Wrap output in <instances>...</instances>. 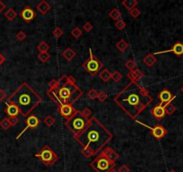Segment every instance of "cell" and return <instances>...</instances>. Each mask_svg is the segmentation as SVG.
Listing matches in <instances>:
<instances>
[{
	"label": "cell",
	"mask_w": 183,
	"mask_h": 172,
	"mask_svg": "<svg viewBox=\"0 0 183 172\" xmlns=\"http://www.w3.org/2000/svg\"><path fill=\"white\" fill-rule=\"evenodd\" d=\"M140 14H141L140 10H139V9H137L136 7L134 8V9H132L131 11H129V15L132 16L134 19H136L138 16H140Z\"/></svg>",
	"instance_id": "f35d334b"
},
{
	"label": "cell",
	"mask_w": 183,
	"mask_h": 172,
	"mask_svg": "<svg viewBox=\"0 0 183 172\" xmlns=\"http://www.w3.org/2000/svg\"><path fill=\"white\" fill-rule=\"evenodd\" d=\"M116 48L120 50V52H125L128 48V43L125 39H120V41L117 42Z\"/></svg>",
	"instance_id": "d4e9b609"
},
{
	"label": "cell",
	"mask_w": 183,
	"mask_h": 172,
	"mask_svg": "<svg viewBox=\"0 0 183 172\" xmlns=\"http://www.w3.org/2000/svg\"><path fill=\"white\" fill-rule=\"evenodd\" d=\"M83 67L88 73L94 76L100 74V72L103 68V64L93 54L92 49H89V57L85 62L83 64Z\"/></svg>",
	"instance_id": "8992f818"
},
{
	"label": "cell",
	"mask_w": 183,
	"mask_h": 172,
	"mask_svg": "<svg viewBox=\"0 0 183 172\" xmlns=\"http://www.w3.org/2000/svg\"><path fill=\"white\" fill-rule=\"evenodd\" d=\"M50 6H49V4L47 3L46 1H41L40 2L39 4H38V6H37V10L40 12L41 15H46L47 13H48V11L50 10Z\"/></svg>",
	"instance_id": "d6986e66"
},
{
	"label": "cell",
	"mask_w": 183,
	"mask_h": 172,
	"mask_svg": "<svg viewBox=\"0 0 183 172\" xmlns=\"http://www.w3.org/2000/svg\"><path fill=\"white\" fill-rule=\"evenodd\" d=\"M143 62L147 66L151 67V66H153L155 63L157 62V58L155 57V56L153 55V54H148V55H146L144 57Z\"/></svg>",
	"instance_id": "44dd1931"
},
{
	"label": "cell",
	"mask_w": 183,
	"mask_h": 172,
	"mask_svg": "<svg viewBox=\"0 0 183 172\" xmlns=\"http://www.w3.org/2000/svg\"><path fill=\"white\" fill-rule=\"evenodd\" d=\"M16 16H17V14L13 8H9L7 11L5 13V17L7 19L8 21H13Z\"/></svg>",
	"instance_id": "4316f807"
},
{
	"label": "cell",
	"mask_w": 183,
	"mask_h": 172,
	"mask_svg": "<svg viewBox=\"0 0 183 172\" xmlns=\"http://www.w3.org/2000/svg\"><path fill=\"white\" fill-rule=\"evenodd\" d=\"M47 95L51 98L57 106L63 104L73 105L83 95V92L76 84H72L67 81V75L58 79V85L54 90H48Z\"/></svg>",
	"instance_id": "277c9868"
},
{
	"label": "cell",
	"mask_w": 183,
	"mask_h": 172,
	"mask_svg": "<svg viewBox=\"0 0 183 172\" xmlns=\"http://www.w3.org/2000/svg\"><path fill=\"white\" fill-rule=\"evenodd\" d=\"M109 16L112 18V20L114 21H119L121 19V13L120 12V10L118 8H113L112 11L109 13Z\"/></svg>",
	"instance_id": "cb8c5ba5"
},
{
	"label": "cell",
	"mask_w": 183,
	"mask_h": 172,
	"mask_svg": "<svg viewBox=\"0 0 183 172\" xmlns=\"http://www.w3.org/2000/svg\"><path fill=\"white\" fill-rule=\"evenodd\" d=\"M163 107H164V110H165L166 115H172L176 111V110H177L175 106L172 102L171 103H168L166 105H164Z\"/></svg>",
	"instance_id": "83f0119b"
},
{
	"label": "cell",
	"mask_w": 183,
	"mask_h": 172,
	"mask_svg": "<svg viewBox=\"0 0 183 172\" xmlns=\"http://www.w3.org/2000/svg\"><path fill=\"white\" fill-rule=\"evenodd\" d=\"M67 81L70 83V84H76V80L74 78L72 75H69V76H67Z\"/></svg>",
	"instance_id": "c3c4849f"
},
{
	"label": "cell",
	"mask_w": 183,
	"mask_h": 172,
	"mask_svg": "<svg viewBox=\"0 0 183 172\" xmlns=\"http://www.w3.org/2000/svg\"><path fill=\"white\" fill-rule=\"evenodd\" d=\"M75 111H76V110L74 109L73 105L63 104V105L58 106V112H59V114H60L64 118H66V120L69 119V118L75 113Z\"/></svg>",
	"instance_id": "7c38bea8"
},
{
	"label": "cell",
	"mask_w": 183,
	"mask_h": 172,
	"mask_svg": "<svg viewBox=\"0 0 183 172\" xmlns=\"http://www.w3.org/2000/svg\"><path fill=\"white\" fill-rule=\"evenodd\" d=\"M83 31H81V29H79L78 27H75L71 31V35L75 38V39H78L82 36Z\"/></svg>",
	"instance_id": "1f68e13d"
},
{
	"label": "cell",
	"mask_w": 183,
	"mask_h": 172,
	"mask_svg": "<svg viewBox=\"0 0 183 172\" xmlns=\"http://www.w3.org/2000/svg\"><path fill=\"white\" fill-rule=\"evenodd\" d=\"M49 45L46 41H41L40 44L37 46V49L40 51V53H48V49H49Z\"/></svg>",
	"instance_id": "484cf974"
},
{
	"label": "cell",
	"mask_w": 183,
	"mask_h": 172,
	"mask_svg": "<svg viewBox=\"0 0 183 172\" xmlns=\"http://www.w3.org/2000/svg\"><path fill=\"white\" fill-rule=\"evenodd\" d=\"M158 98L159 100L161 101V103L162 106L166 105L168 103H171L172 101H173L174 99L176 98V96H174L173 94L168 89L164 88L159 94H158Z\"/></svg>",
	"instance_id": "4fadbf2b"
},
{
	"label": "cell",
	"mask_w": 183,
	"mask_h": 172,
	"mask_svg": "<svg viewBox=\"0 0 183 172\" xmlns=\"http://www.w3.org/2000/svg\"><path fill=\"white\" fill-rule=\"evenodd\" d=\"M99 76H100V78L102 79L103 82L107 83V82H109L112 79V74L108 69H103V70L100 72Z\"/></svg>",
	"instance_id": "7402d4cb"
},
{
	"label": "cell",
	"mask_w": 183,
	"mask_h": 172,
	"mask_svg": "<svg viewBox=\"0 0 183 172\" xmlns=\"http://www.w3.org/2000/svg\"><path fill=\"white\" fill-rule=\"evenodd\" d=\"M113 137L112 134L97 118L92 117L87 127L79 134L74 136L82 148L89 149L96 155Z\"/></svg>",
	"instance_id": "7a4b0ae2"
},
{
	"label": "cell",
	"mask_w": 183,
	"mask_h": 172,
	"mask_svg": "<svg viewBox=\"0 0 183 172\" xmlns=\"http://www.w3.org/2000/svg\"><path fill=\"white\" fill-rule=\"evenodd\" d=\"M38 59L41 61L42 63H46L48 62L50 58V56L48 53H39V55L37 56Z\"/></svg>",
	"instance_id": "f546056e"
},
{
	"label": "cell",
	"mask_w": 183,
	"mask_h": 172,
	"mask_svg": "<svg viewBox=\"0 0 183 172\" xmlns=\"http://www.w3.org/2000/svg\"><path fill=\"white\" fill-rule=\"evenodd\" d=\"M174 53L176 56L181 57L183 55V44L181 41H177L175 44L172 46V48L168 49V50H162V51H158V52H154L153 55H161V54H166V53Z\"/></svg>",
	"instance_id": "8fae6325"
},
{
	"label": "cell",
	"mask_w": 183,
	"mask_h": 172,
	"mask_svg": "<svg viewBox=\"0 0 183 172\" xmlns=\"http://www.w3.org/2000/svg\"><path fill=\"white\" fill-rule=\"evenodd\" d=\"M112 79L113 80V82L118 83V82H120V80L122 79V75L120 74L119 71H115V72L112 74Z\"/></svg>",
	"instance_id": "8d00e7d4"
},
{
	"label": "cell",
	"mask_w": 183,
	"mask_h": 172,
	"mask_svg": "<svg viewBox=\"0 0 183 172\" xmlns=\"http://www.w3.org/2000/svg\"><path fill=\"white\" fill-rule=\"evenodd\" d=\"M82 113H83V115L85 117H87V118H90V117H92V110H90L89 108H85V110L82 111Z\"/></svg>",
	"instance_id": "f6af8a7d"
},
{
	"label": "cell",
	"mask_w": 183,
	"mask_h": 172,
	"mask_svg": "<svg viewBox=\"0 0 183 172\" xmlns=\"http://www.w3.org/2000/svg\"><path fill=\"white\" fill-rule=\"evenodd\" d=\"M119 172H130V169L126 164H123L119 168Z\"/></svg>",
	"instance_id": "bcb514c9"
},
{
	"label": "cell",
	"mask_w": 183,
	"mask_h": 172,
	"mask_svg": "<svg viewBox=\"0 0 183 172\" xmlns=\"http://www.w3.org/2000/svg\"><path fill=\"white\" fill-rule=\"evenodd\" d=\"M115 27H116L118 30H120V31L124 30V29L126 28V23H125V21H124V20H122V19H120V20H119V21H117V22H116V24H115Z\"/></svg>",
	"instance_id": "d590c367"
},
{
	"label": "cell",
	"mask_w": 183,
	"mask_h": 172,
	"mask_svg": "<svg viewBox=\"0 0 183 172\" xmlns=\"http://www.w3.org/2000/svg\"><path fill=\"white\" fill-rule=\"evenodd\" d=\"M90 165L96 172H109L112 169L115 168V163L112 162L102 152L96 157Z\"/></svg>",
	"instance_id": "52a82bcc"
},
{
	"label": "cell",
	"mask_w": 183,
	"mask_h": 172,
	"mask_svg": "<svg viewBox=\"0 0 183 172\" xmlns=\"http://www.w3.org/2000/svg\"><path fill=\"white\" fill-rule=\"evenodd\" d=\"M114 102L128 117L135 119L151 104L153 98L146 89L130 82L115 96Z\"/></svg>",
	"instance_id": "6da1fadb"
},
{
	"label": "cell",
	"mask_w": 183,
	"mask_h": 172,
	"mask_svg": "<svg viewBox=\"0 0 183 172\" xmlns=\"http://www.w3.org/2000/svg\"><path fill=\"white\" fill-rule=\"evenodd\" d=\"M181 93H183V85L181 86Z\"/></svg>",
	"instance_id": "f5cc1de1"
},
{
	"label": "cell",
	"mask_w": 183,
	"mask_h": 172,
	"mask_svg": "<svg viewBox=\"0 0 183 172\" xmlns=\"http://www.w3.org/2000/svg\"><path fill=\"white\" fill-rule=\"evenodd\" d=\"M98 101L101 102H104L107 99H108V95L106 93H104V92H100L99 94H98Z\"/></svg>",
	"instance_id": "ab89813d"
},
{
	"label": "cell",
	"mask_w": 183,
	"mask_h": 172,
	"mask_svg": "<svg viewBox=\"0 0 183 172\" xmlns=\"http://www.w3.org/2000/svg\"><path fill=\"white\" fill-rule=\"evenodd\" d=\"M8 120H9V122H10V124H11V126H14V125H17L18 122H19V118L17 117H8Z\"/></svg>",
	"instance_id": "7bdbcfd3"
},
{
	"label": "cell",
	"mask_w": 183,
	"mask_h": 172,
	"mask_svg": "<svg viewBox=\"0 0 183 172\" xmlns=\"http://www.w3.org/2000/svg\"><path fill=\"white\" fill-rule=\"evenodd\" d=\"M7 98V93L4 90H0V101H4Z\"/></svg>",
	"instance_id": "7dc6e473"
},
{
	"label": "cell",
	"mask_w": 183,
	"mask_h": 172,
	"mask_svg": "<svg viewBox=\"0 0 183 172\" xmlns=\"http://www.w3.org/2000/svg\"><path fill=\"white\" fill-rule=\"evenodd\" d=\"M20 16H21V17L24 19L26 23H29V22L32 21L36 17L37 15H36L35 11L32 8H31L30 7H25L24 9L22 10Z\"/></svg>",
	"instance_id": "5bb4252c"
},
{
	"label": "cell",
	"mask_w": 183,
	"mask_h": 172,
	"mask_svg": "<svg viewBox=\"0 0 183 172\" xmlns=\"http://www.w3.org/2000/svg\"><path fill=\"white\" fill-rule=\"evenodd\" d=\"M35 157L46 166H52L58 160L57 155L48 145H44L40 152L35 154Z\"/></svg>",
	"instance_id": "ba28073f"
},
{
	"label": "cell",
	"mask_w": 183,
	"mask_h": 172,
	"mask_svg": "<svg viewBox=\"0 0 183 172\" xmlns=\"http://www.w3.org/2000/svg\"><path fill=\"white\" fill-rule=\"evenodd\" d=\"M143 72H141L139 69H135V70L130 71L127 74V77L131 80V82H135V83L140 81L141 79L143 78Z\"/></svg>",
	"instance_id": "ac0fdd59"
},
{
	"label": "cell",
	"mask_w": 183,
	"mask_h": 172,
	"mask_svg": "<svg viewBox=\"0 0 183 172\" xmlns=\"http://www.w3.org/2000/svg\"><path fill=\"white\" fill-rule=\"evenodd\" d=\"M5 8H6V5H5L2 1H0V14L2 13V11H3Z\"/></svg>",
	"instance_id": "681fc988"
},
{
	"label": "cell",
	"mask_w": 183,
	"mask_h": 172,
	"mask_svg": "<svg viewBox=\"0 0 183 172\" xmlns=\"http://www.w3.org/2000/svg\"><path fill=\"white\" fill-rule=\"evenodd\" d=\"M89 123H90V118L85 117L82 111L76 110L75 113L69 119L66 120V126L74 134V136H75L80 133H82L87 127Z\"/></svg>",
	"instance_id": "5b68a950"
},
{
	"label": "cell",
	"mask_w": 183,
	"mask_h": 172,
	"mask_svg": "<svg viewBox=\"0 0 183 172\" xmlns=\"http://www.w3.org/2000/svg\"><path fill=\"white\" fill-rule=\"evenodd\" d=\"M83 28H84L85 31L90 32V31L93 30V24H91V23H89V22H86L85 24L83 25Z\"/></svg>",
	"instance_id": "ee69618b"
},
{
	"label": "cell",
	"mask_w": 183,
	"mask_h": 172,
	"mask_svg": "<svg viewBox=\"0 0 183 172\" xmlns=\"http://www.w3.org/2000/svg\"><path fill=\"white\" fill-rule=\"evenodd\" d=\"M75 56H76V53L71 48H66L62 52V57L66 61H72Z\"/></svg>",
	"instance_id": "ffe728a7"
},
{
	"label": "cell",
	"mask_w": 183,
	"mask_h": 172,
	"mask_svg": "<svg viewBox=\"0 0 183 172\" xmlns=\"http://www.w3.org/2000/svg\"><path fill=\"white\" fill-rule=\"evenodd\" d=\"M41 102V97L27 83H23L7 99V102L19 108L23 117H28Z\"/></svg>",
	"instance_id": "3957f363"
},
{
	"label": "cell",
	"mask_w": 183,
	"mask_h": 172,
	"mask_svg": "<svg viewBox=\"0 0 183 172\" xmlns=\"http://www.w3.org/2000/svg\"><path fill=\"white\" fill-rule=\"evenodd\" d=\"M169 172H176L175 170H170V171Z\"/></svg>",
	"instance_id": "db71d44e"
},
{
	"label": "cell",
	"mask_w": 183,
	"mask_h": 172,
	"mask_svg": "<svg viewBox=\"0 0 183 172\" xmlns=\"http://www.w3.org/2000/svg\"><path fill=\"white\" fill-rule=\"evenodd\" d=\"M98 94H99V93L96 91L95 89L93 88V89H91L87 93V96L91 100H95V99L98 98Z\"/></svg>",
	"instance_id": "e575fe53"
},
{
	"label": "cell",
	"mask_w": 183,
	"mask_h": 172,
	"mask_svg": "<svg viewBox=\"0 0 183 172\" xmlns=\"http://www.w3.org/2000/svg\"><path fill=\"white\" fill-rule=\"evenodd\" d=\"M136 122H137L138 124H140V125H144V127L148 128V129L151 131L153 136L154 138H156V139H162V138L164 137V136L166 135V134H167V130H166L162 125H155L154 127H151V126H149V125L144 124L142 122H139V121H136Z\"/></svg>",
	"instance_id": "9c48e42d"
},
{
	"label": "cell",
	"mask_w": 183,
	"mask_h": 172,
	"mask_svg": "<svg viewBox=\"0 0 183 172\" xmlns=\"http://www.w3.org/2000/svg\"><path fill=\"white\" fill-rule=\"evenodd\" d=\"M26 37H27L26 33L23 31H20L17 34H16V39H18V40H20V41L24 40V39H26Z\"/></svg>",
	"instance_id": "b9f144b4"
},
{
	"label": "cell",
	"mask_w": 183,
	"mask_h": 172,
	"mask_svg": "<svg viewBox=\"0 0 183 172\" xmlns=\"http://www.w3.org/2000/svg\"><path fill=\"white\" fill-rule=\"evenodd\" d=\"M43 122H44V124L46 125H48V126H51V125H53L55 124V122H56V120H55V118L52 117V116H47V117H44V119H43Z\"/></svg>",
	"instance_id": "f1b7e54d"
},
{
	"label": "cell",
	"mask_w": 183,
	"mask_h": 172,
	"mask_svg": "<svg viewBox=\"0 0 183 172\" xmlns=\"http://www.w3.org/2000/svg\"><path fill=\"white\" fill-rule=\"evenodd\" d=\"M52 34H53V36L57 38V39H59L61 36H63L64 34V31L60 28V27H56L53 31H52Z\"/></svg>",
	"instance_id": "d6a6232c"
},
{
	"label": "cell",
	"mask_w": 183,
	"mask_h": 172,
	"mask_svg": "<svg viewBox=\"0 0 183 172\" xmlns=\"http://www.w3.org/2000/svg\"><path fill=\"white\" fill-rule=\"evenodd\" d=\"M109 172H119V171H118V170H115V168H114V169H112V170H111Z\"/></svg>",
	"instance_id": "816d5d0a"
},
{
	"label": "cell",
	"mask_w": 183,
	"mask_h": 172,
	"mask_svg": "<svg viewBox=\"0 0 183 172\" xmlns=\"http://www.w3.org/2000/svg\"><path fill=\"white\" fill-rule=\"evenodd\" d=\"M0 126L4 129V130H8L11 126V124L8 120V117H5L4 119L1 120L0 122Z\"/></svg>",
	"instance_id": "4dcf8cb0"
},
{
	"label": "cell",
	"mask_w": 183,
	"mask_h": 172,
	"mask_svg": "<svg viewBox=\"0 0 183 172\" xmlns=\"http://www.w3.org/2000/svg\"><path fill=\"white\" fill-rule=\"evenodd\" d=\"M102 153H103L104 155L113 163H115L120 158V155L113 149L110 148V147H107V148L104 149L103 151H102Z\"/></svg>",
	"instance_id": "2e32d148"
},
{
	"label": "cell",
	"mask_w": 183,
	"mask_h": 172,
	"mask_svg": "<svg viewBox=\"0 0 183 172\" xmlns=\"http://www.w3.org/2000/svg\"><path fill=\"white\" fill-rule=\"evenodd\" d=\"M58 85V80H56V79H53L51 80L49 83H48V87H49V90H54L56 89Z\"/></svg>",
	"instance_id": "60d3db41"
},
{
	"label": "cell",
	"mask_w": 183,
	"mask_h": 172,
	"mask_svg": "<svg viewBox=\"0 0 183 172\" xmlns=\"http://www.w3.org/2000/svg\"><path fill=\"white\" fill-rule=\"evenodd\" d=\"M135 66H136V64H135V62L133 59H128L126 62V67L129 71L135 70Z\"/></svg>",
	"instance_id": "836d02e7"
},
{
	"label": "cell",
	"mask_w": 183,
	"mask_h": 172,
	"mask_svg": "<svg viewBox=\"0 0 183 172\" xmlns=\"http://www.w3.org/2000/svg\"><path fill=\"white\" fill-rule=\"evenodd\" d=\"M24 123H25L26 126L24 127V130L18 134V136L16 137V139H19V138L23 135V134H24L28 128H36L38 125H40V119L36 117L35 115H29L28 117H26V118H25Z\"/></svg>",
	"instance_id": "30bf717a"
},
{
	"label": "cell",
	"mask_w": 183,
	"mask_h": 172,
	"mask_svg": "<svg viewBox=\"0 0 183 172\" xmlns=\"http://www.w3.org/2000/svg\"><path fill=\"white\" fill-rule=\"evenodd\" d=\"M152 115L153 116L154 118L156 119H162L163 117L166 116V113H165V110H164V107L162 105V104H159L157 106H155L153 110H152Z\"/></svg>",
	"instance_id": "e0dca14e"
},
{
	"label": "cell",
	"mask_w": 183,
	"mask_h": 172,
	"mask_svg": "<svg viewBox=\"0 0 183 172\" xmlns=\"http://www.w3.org/2000/svg\"><path fill=\"white\" fill-rule=\"evenodd\" d=\"M137 4H138V1L137 0H124L122 2V5L128 11H131L132 9L135 8V7L137 6Z\"/></svg>",
	"instance_id": "603a6c76"
},
{
	"label": "cell",
	"mask_w": 183,
	"mask_h": 172,
	"mask_svg": "<svg viewBox=\"0 0 183 172\" xmlns=\"http://www.w3.org/2000/svg\"><path fill=\"white\" fill-rule=\"evenodd\" d=\"M5 112H6V114H7L9 117H17L18 115H20V114H21L19 108H18L16 105L13 104V103H9V102H7V103H6Z\"/></svg>",
	"instance_id": "9a60e30c"
},
{
	"label": "cell",
	"mask_w": 183,
	"mask_h": 172,
	"mask_svg": "<svg viewBox=\"0 0 183 172\" xmlns=\"http://www.w3.org/2000/svg\"><path fill=\"white\" fill-rule=\"evenodd\" d=\"M81 152H82V154L85 156V158H86V159H89V158H91L92 156H94V155H93V152L87 148H82Z\"/></svg>",
	"instance_id": "74e56055"
},
{
	"label": "cell",
	"mask_w": 183,
	"mask_h": 172,
	"mask_svg": "<svg viewBox=\"0 0 183 172\" xmlns=\"http://www.w3.org/2000/svg\"><path fill=\"white\" fill-rule=\"evenodd\" d=\"M6 61V58H5V57L2 55V54H0V66L3 64V63Z\"/></svg>",
	"instance_id": "f907efd6"
}]
</instances>
